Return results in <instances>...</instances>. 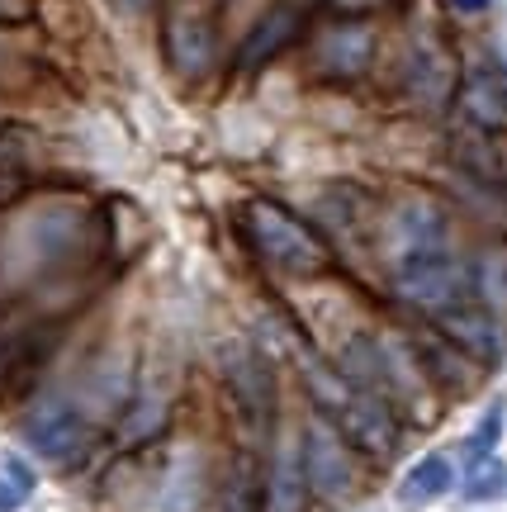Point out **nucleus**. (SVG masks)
<instances>
[{
  "label": "nucleus",
  "mask_w": 507,
  "mask_h": 512,
  "mask_svg": "<svg viewBox=\"0 0 507 512\" xmlns=\"http://www.w3.org/2000/svg\"><path fill=\"white\" fill-rule=\"evenodd\" d=\"M34 15V0H0V24H24Z\"/></svg>",
  "instance_id": "obj_20"
},
{
  "label": "nucleus",
  "mask_w": 507,
  "mask_h": 512,
  "mask_svg": "<svg viewBox=\"0 0 507 512\" xmlns=\"http://www.w3.org/2000/svg\"><path fill=\"white\" fill-rule=\"evenodd\" d=\"M223 389L233 399L237 418L247 422L252 437H275V422H280V380L275 366L261 356L256 347H228L223 351Z\"/></svg>",
  "instance_id": "obj_5"
},
{
  "label": "nucleus",
  "mask_w": 507,
  "mask_h": 512,
  "mask_svg": "<svg viewBox=\"0 0 507 512\" xmlns=\"http://www.w3.org/2000/svg\"><path fill=\"white\" fill-rule=\"evenodd\" d=\"M465 110L470 128H507V76L474 72L465 86Z\"/></svg>",
  "instance_id": "obj_16"
},
{
  "label": "nucleus",
  "mask_w": 507,
  "mask_h": 512,
  "mask_svg": "<svg viewBox=\"0 0 507 512\" xmlns=\"http://www.w3.org/2000/svg\"><path fill=\"white\" fill-rule=\"evenodd\" d=\"M313 489L304 475V451H299V432L280 437L275 451L266 456V512H308Z\"/></svg>",
  "instance_id": "obj_11"
},
{
  "label": "nucleus",
  "mask_w": 507,
  "mask_h": 512,
  "mask_svg": "<svg viewBox=\"0 0 507 512\" xmlns=\"http://www.w3.org/2000/svg\"><path fill=\"white\" fill-rule=\"evenodd\" d=\"M403 86L413 95L422 110H446L460 91V67H455V57L446 53V43L441 38H422L408 57V76H403Z\"/></svg>",
  "instance_id": "obj_9"
},
{
  "label": "nucleus",
  "mask_w": 507,
  "mask_h": 512,
  "mask_svg": "<svg viewBox=\"0 0 507 512\" xmlns=\"http://www.w3.org/2000/svg\"><path fill=\"white\" fill-rule=\"evenodd\" d=\"M24 437H29V446H34L43 460L76 465V460L91 451L95 422L76 399H67V394H48V399H38L34 408L24 413Z\"/></svg>",
  "instance_id": "obj_6"
},
{
  "label": "nucleus",
  "mask_w": 507,
  "mask_h": 512,
  "mask_svg": "<svg viewBox=\"0 0 507 512\" xmlns=\"http://www.w3.org/2000/svg\"><path fill=\"white\" fill-rule=\"evenodd\" d=\"M299 375H304V389L318 418H327L337 432H342L365 460H394L403 451V413L389 408L384 399H375L370 389L342 375V366L332 361H318V356H299Z\"/></svg>",
  "instance_id": "obj_2"
},
{
  "label": "nucleus",
  "mask_w": 507,
  "mask_h": 512,
  "mask_svg": "<svg viewBox=\"0 0 507 512\" xmlns=\"http://www.w3.org/2000/svg\"><path fill=\"white\" fill-rule=\"evenodd\" d=\"M507 494V465L503 460H479L470 465V479H465V498L470 503H489V498H503Z\"/></svg>",
  "instance_id": "obj_19"
},
{
  "label": "nucleus",
  "mask_w": 507,
  "mask_h": 512,
  "mask_svg": "<svg viewBox=\"0 0 507 512\" xmlns=\"http://www.w3.org/2000/svg\"><path fill=\"white\" fill-rule=\"evenodd\" d=\"M162 38L171 72L185 76V81L209 76V67H214V19H209L200 0H171Z\"/></svg>",
  "instance_id": "obj_7"
},
{
  "label": "nucleus",
  "mask_w": 507,
  "mask_h": 512,
  "mask_svg": "<svg viewBox=\"0 0 507 512\" xmlns=\"http://www.w3.org/2000/svg\"><path fill=\"white\" fill-rule=\"evenodd\" d=\"M48 356H53V332H19L15 342L5 347L0 356V403H24L34 394L38 375L48 366Z\"/></svg>",
  "instance_id": "obj_12"
},
{
  "label": "nucleus",
  "mask_w": 507,
  "mask_h": 512,
  "mask_svg": "<svg viewBox=\"0 0 507 512\" xmlns=\"http://www.w3.org/2000/svg\"><path fill=\"white\" fill-rule=\"evenodd\" d=\"M313 62H318L327 76H342V81L346 76H365L370 62H375V38H370L365 24H342V29L323 34Z\"/></svg>",
  "instance_id": "obj_14"
},
{
  "label": "nucleus",
  "mask_w": 507,
  "mask_h": 512,
  "mask_svg": "<svg viewBox=\"0 0 507 512\" xmlns=\"http://www.w3.org/2000/svg\"><path fill=\"white\" fill-rule=\"evenodd\" d=\"M304 34V15L294 10V5H275L266 15L252 24V34L242 38V48H237V72H256V67H266L275 53H285L294 38Z\"/></svg>",
  "instance_id": "obj_13"
},
{
  "label": "nucleus",
  "mask_w": 507,
  "mask_h": 512,
  "mask_svg": "<svg viewBox=\"0 0 507 512\" xmlns=\"http://www.w3.org/2000/svg\"><path fill=\"white\" fill-rule=\"evenodd\" d=\"M446 342H455V347L470 356L474 366H493L498 356H503V342H507V332H503V323L493 318L479 299H460L455 309H446V313H436V318H427Z\"/></svg>",
  "instance_id": "obj_8"
},
{
  "label": "nucleus",
  "mask_w": 507,
  "mask_h": 512,
  "mask_svg": "<svg viewBox=\"0 0 507 512\" xmlns=\"http://www.w3.org/2000/svg\"><path fill=\"white\" fill-rule=\"evenodd\" d=\"M237 233L252 247L256 261L275 275L308 280V275H323L332 266V247H327L323 233L280 200H266V195H252V200L237 204Z\"/></svg>",
  "instance_id": "obj_3"
},
{
  "label": "nucleus",
  "mask_w": 507,
  "mask_h": 512,
  "mask_svg": "<svg viewBox=\"0 0 507 512\" xmlns=\"http://www.w3.org/2000/svg\"><path fill=\"white\" fill-rule=\"evenodd\" d=\"M451 489H455V460L446 456V451H432V456H422L413 470L399 479V503L408 512L432 508L436 498H446Z\"/></svg>",
  "instance_id": "obj_15"
},
{
  "label": "nucleus",
  "mask_w": 507,
  "mask_h": 512,
  "mask_svg": "<svg viewBox=\"0 0 507 512\" xmlns=\"http://www.w3.org/2000/svg\"><path fill=\"white\" fill-rule=\"evenodd\" d=\"M19 503H24V489H19L15 479H10V484H0V512H15Z\"/></svg>",
  "instance_id": "obj_21"
},
{
  "label": "nucleus",
  "mask_w": 507,
  "mask_h": 512,
  "mask_svg": "<svg viewBox=\"0 0 507 512\" xmlns=\"http://www.w3.org/2000/svg\"><path fill=\"white\" fill-rule=\"evenodd\" d=\"M460 10H489V0H455Z\"/></svg>",
  "instance_id": "obj_24"
},
{
  "label": "nucleus",
  "mask_w": 507,
  "mask_h": 512,
  "mask_svg": "<svg viewBox=\"0 0 507 512\" xmlns=\"http://www.w3.org/2000/svg\"><path fill=\"white\" fill-rule=\"evenodd\" d=\"M114 5H119V10H133V15H138V10H147V0H114Z\"/></svg>",
  "instance_id": "obj_23"
},
{
  "label": "nucleus",
  "mask_w": 507,
  "mask_h": 512,
  "mask_svg": "<svg viewBox=\"0 0 507 512\" xmlns=\"http://www.w3.org/2000/svg\"><path fill=\"white\" fill-rule=\"evenodd\" d=\"M214 512H266V460L252 446L223 456L214 475Z\"/></svg>",
  "instance_id": "obj_10"
},
{
  "label": "nucleus",
  "mask_w": 507,
  "mask_h": 512,
  "mask_svg": "<svg viewBox=\"0 0 507 512\" xmlns=\"http://www.w3.org/2000/svg\"><path fill=\"white\" fill-rule=\"evenodd\" d=\"M503 422H507V403H489L484 418H479V427H474V437L465 441V460H470V465L493 456V446L503 437Z\"/></svg>",
  "instance_id": "obj_18"
},
{
  "label": "nucleus",
  "mask_w": 507,
  "mask_h": 512,
  "mask_svg": "<svg viewBox=\"0 0 507 512\" xmlns=\"http://www.w3.org/2000/svg\"><path fill=\"white\" fill-rule=\"evenodd\" d=\"M15 190H19V181H15V176H10V171H0V204L10 200Z\"/></svg>",
  "instance_id": "obj_22"
},
{
  "label": "nucleus",
  "mask_w": 507,
  "mask_h": 512,
  "mask_svg": "<svg viewBox=\"0 0 507 512\" xmlns=\"http://www.w3.org/2000/svg\"><path fill=\"white\" fill-rule=\"evenodd\" d=\"M384 247V275L389 290L422 318L455 309L460 299H470V261L455 247V223L446 204L432 195H403L394 200L389 219L380 233Z\"/></svg>",
  "instance_id": "obj_1"
},
{
  "label": "nucleus",
  "mask_w": 507,
  "mask_h": 512,
  "mask_svg": "<svg viewBox=\"0 0 507 512\" xmlns=\"http://www.w3.org/2000/svg\"><path fill=\"white\" fill-rule=\"evenodd\" d=\"M299 451H304V475H308V489H313L318 503L342 508V503H351V498L361 494V451L327 418L313 413V418L304 422Z\"/></svg>",
  "instance_id": "obj_4"
},
{
  "label": "nucleus",
  "mask_w": 507,
  "mask_h": 512,
  "mask_svg": "<svg viewBox=\"0 0 507 512\" xmlns=\"http://www.w3.org/2000/svg\"><path fill=\"white\" fill-rule=\"evenodd\" d=\"M470 285H474V299L507 328V247H493V252L474 256Z\"/></svg>",
  "instance_id": "obj_17"
}]
</instances>
